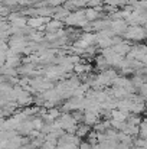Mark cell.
<instances>
[{"instance_id":"obj_10","label":"cell","mask_w":147,"mask_h":149,"mask_svg":"<svg viewBox=\"0 0 147 149\" xmlns=\"http://www.w3.org/2000/svg\"><path fill=\"white\" fill-rule=\"evenodd\" d=\"M72 113V116H74V119L78 122V123H81V122H84V116H85V110H74V111H71Z\"/></svg>"},{"instance_id":"obj_3","label":"cell","mask_w":147,"mask_h":149,"mask_svg":"<svg viewBox=\"0 0 147 149\" xmlns=\"http://www.w3.org/2000/svg\"><path fill=\"white\" fill-rule=\"evenodd\" d=\"M112 49H114V52H117V54L126 56V55H128V52L131 51V45H130L127 41H123V42H120V44H117V45H112Z\"/></svg>"},{"instance_id":"obj_2","label":"cell","mask_w":147,"mask_h":149,"mask_svg":"<svg viewBox=\"0 0 147 149\" xmlns=\"http://www.w3.org/2000/svg\"><path fill=\"white\" fill-rule=\"evenodd\" d=\"M128 26L130 25H128V22L126 19H114L112 23H111V29L114 31V33L115 35H121V36L127 32Z\"/></svg>"},{"instance_id":"obj_6","label":"cell","mask_w":147,"mask_h":149,"mask_svg":"<svg viewBox=\"0 0 147 149\" xmlns=\"http://www.w3.org/2000/svg\"><path fill=\"white\" fill-rule=\"evenodd\" d=\"M91 130H92V126H90V125H87V123L82 122V123H78V129H77V133L75 135H78L79 138H87Z\"/></svg>"},{"instance_id":"obj_12","label":"cell","mask_w":147,"mask_h":149,"mask_svg":"<svg viewBox=\"0 0 147 149\" xmlns=\"http://www.w3.org/2000/svg\"><path fill=\"white\" fill-rule=\"evenodd\" d=\"M139 94H141V96H144V97H147V83H144L140 88H139V91H137Z\"/></svg>"},{"instance_id":"obj_4","label":"cell","mask_w":147,"mask_h":149,"mask_svg":"<svg viewBox=\"0 0 147 149\" xmlns=\"http://www.w3.org/2000/svg\"><path fill=\"white\" fill-rule=\"evenodd\" d=\"M61 28H63V22L62 20H59V19H50L48 23L45 25V31L46 32H56L58 29H61Z\"/></svg>"},{"instance_id":"obj_9","label":"cell","mask_w":147,"mask_h":149,"mask_svg":"<svg viewBox=\"0 0 147 149\" xmlns=\"http://www.w3.org/2000/svg\"><path fill=\"white\" fill-rule=\"evenodd\" d=\"M105 135H107V139H111V141H118V130L114 129V127H110L105 130Z\"/></svg>"},{"instance_id":"obj_8","label":"cell","mask_w":147,"mask_h":149,"mask_svg":"<svg viewBox=\"0 0 147 149\" xmlns=\"http://www.w3.org/2000/svg\"><path fill=\"white\" fill-rule=\"evenodd\" d=\"M143 117L140 114H136V113H130L128 114V119H127V123L128 125H136V126H140Z\"/></svg>"},{"instance_id":"obj_7","label":"cell","mask_w":147,"mask_h":149,"mask_svg":"<svg viewBox=\"0 0 147 149\" xmlns=\"http://www.w3.org/2000/svg\"><path fill=\"white\" fill-rule=\"evenodd\" d=\"M111 114H112V119H114V120L127 122V119H128V114H130V113L123 111V110H120V109H114V110L111 111Z\"/></svg>"},{"instance_id":"obj_5","label":"cell","mask_w":147,"mask_h":149,"mask_svg":"<svg viewBox=\"0 0 147 149\" xmlns=\"http://www.w3.org/2000/svg\"><path fill=\"white\" fill-rule=\"evenodd\" d=\"M101 16H102V12L97 10L95 7H88V9H85V17H87L90 22H95L98 19H101Z\"/></svg>"},{"instance_id":"obj_11","label":"cell","mask_w":147,"mask_h":149,"mask_svg":"<svg viewBox=\"0 0 147 149\" xmlns=\"http://www.w3.org/2000/svg\"><path fill=\"white\" fill-rule=\"evenodd\" d=\"M78 149H92V145H91L88 141H82L81 145L78 146Z\"/></svg>"},{"instance_id":"obj_1","label":"cell","mask_w":147,"mask_h":149,"mask_svg":"<svg viewBox=\"0 0 147 149\" xmlns=\"http://www.w3.org/2000/svg\"><path fill=\"white\" fill-rule=\"evenodd\" d=\"M123 36L128 41H144L147 39V31L141 25H130Z\"/></svg>"}]
</instances>
